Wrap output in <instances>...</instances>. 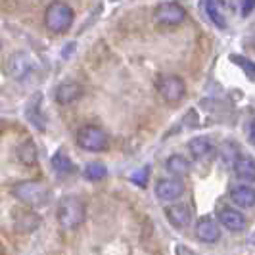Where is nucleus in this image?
Returning <instances> with one entry per match:
<instances>
[{"instance_id":"nucleus-24","label":"nucleus","mask_w":255,"mask_h":255,"mask_svg":"<svg viewBox=\"0 0 255 255\" xmlns=\"http://www.w3.org/2000/svg\"><path fill=\"white\" fill-rule=\"evenodd\" d=\"M148 177H150V165H144L142 169H138V171H134V173H132L130 180H132L134 184H138V186H146Z\"/></svg>"},{"instance_id":"nucleus-22","label":"nucleus","mask_w":255,"mask_h":255,"mask_svg":"<svg viewBox=\"0 0 255 255\" xmlns=\"http://www.w3.org/2000/svg\"><path fill=\"white\" fill-rule=\"evenodd\" d=\"M219 153H221V159H223L225 163L232 165V163H234V159L240 155V150H238V146H236L234 142H225V144L221 146Z\"/></svg>"},{"instance_id":"nucleus-13","label":"nucleus","mask_w":255,"mask_h":255,"mask_svg":"<svg viewBox=\"0 0 255 255\" xmlns=\"http://www.w3.org/2000/svg\"><path fill=\"white\" fill-rule=\"evenodd\" d=\"M83 87L79 83H73V81H65L62 85H58L56 89V102L58 104H73L77 102L81 96H83Z\"/></svg>"},{"instance_id":"nucleus-26","label":"nucleus","mask_w":255,"mask_h":255,"mask_svg":"<svg viewBox=\"0 0 255 255\" xmlns=\"http://www.w3.org/2000/svg\"><path fill=\"white\" fill-rule=\"evenodd\" d=\"M248 140L254 144V121H250V125H248Z\"/></svg>"},{"instance_id":"nucleus-12","label":"nucleus","mask_w":255,"mask_h":255,"mask_svg":"<svg viewBox=\"0 0 255 255\" xmlns=\"http://www.w3.org/2000/svg\"><path fill=\"white\" fill-rule=\"evenodd\" d=\"M230 202L240 209H252L255 204V190L250 184H238L230 188Z\"/></svg>"},{"instance_id":"nucleus-14","label":"nucleus","mask_w":255,"mask_h":255,"mask_svg":"<svg viewBox=\"0 0 255 255\" xmlns=\"http://www.w3.org/2000/svg\"><path fill=\"white\" fill-rule=\"evenodd\" d=\"M165 169H167V173H171L173 177L184 179V177L190 173L192 165L184 155H180V153H173V155H169V157H167Z\"/></svg>"},{"instance_id":"nucleus-10","label":"nucleus","mask_w":255,"mask_h":255,"mask_svg":"<svg viewBox=\"0 0 255 255\" xmlns=\"http://www.w3.org/2000/svg\"><path fill=\"white\" fill-rule=\"evenodd\" d=\"M217 221L221 223V227H227L230 232H242L246 229V225H248V221H246L242 213L232 209V207H223L219 211Z\"/></svg>"},{"instance_id":"nucleus-19","label":"nucleus","mask_w":255,"mask_h":255,"mask_svg":"<svg viewBox=\"0 0 255 255\" xmlns=\"http://www.w3.org/2000/svg\"><path fill=\"white\" fill-rule=\"evenodd\" d=\"M38 225H40V219L31 211H23L15 217V230L17 232H33Z\"/></svg>"},{"instance_id":"nucleus-15","label":"nucleus","mask_w":255,"mask_h":255,"mask_svg":"<svg viewBox=\"0 0 255 255\" xmlns=\"http://www.w3.org/2000/svg\"><path fill=\"white\" fill-rule=\"evenodd\" d=\"M188 150L196 159H207L215 152V144L209 140L207 136H196L188 142Z\"/></svg>"},{"instance_id":"nucleus-9","label":"nucleus","mask_w":255,"mask_h":255,"mask_svg":"<svg viewBox=\"0 0 255 255\" xmlns=\"http://www.w3.org/2000/svg\"><path fill=\"white\" fill-rule=\"evenodd\" d=\"M33 60L27 56L25 52H15L8 58V75L13 79H23L31 73L33 69Z\"/></svg>"},{"instance_id":"nucleus-20","label":"nucleus","mask_w":255,"mask_h":255,"mask_svg":"<svg viewBox=\"0 0 255 255\" xmlns=\"http://www.w3.org/2000/svg\"><path fill=\"white\" fill-rule=\"evenodd\" d=\"M52 167H54V171H56L58 175H69V173L75 171L73 161L67 157V153H65L64 150H60V152L52 157Z\"/></svg>"},{"instance_id":"nucleus-23","label":"nucleus","mask_w":255,"mask_h":255,"mask_svg":"<svg viewBox=\"0 0 255 255\" xmlns=\"http://www.w3.org/2000/svg\"><path fill=\"white\" fill-rule=\"evenodd\" d=\"M230 60H232L236 65H240V67H242L250 81H254L255 65H254V62H252V60H248V58H244V56H238V54H232V56H230Z\"/></svg>"},{"instance_id":"nucleus-25","label":"nucleus","mask_w":255,"mask_h":255,"mask_svg":"<svg viewBox=\"0 0 255 255\" xmlns=\"http://www.w3.org/2000/svg\"><path fill=\"white\" fill-rule=\"evenodd\" d=\"M254 12V0H242V15H250Z\"/></svg>"},{"instance_id":"nucleus-21","label":"nucleus","mask_w":255,"mask_h":255,"mask_svg":"<svg viewBox=\"0 0 255 255\" xmlns=\"http://www.w3.org/2000/svg\"><path fill=\"white\" fill-rule=\"evenodd\" d=\"M108 175V169L104 163H89L85 167V179L87 180H102Z\"/></svg>"},{"instance_id":"nucleus-17","label":"nucleus","mask_w":255,"mask_h":255,"mask_svg":"<svg viewBox=\"0 0 255 255\" xmlns=\"http://www.w3.org/2000/svg\"><path fill=\"white\" fill-rule=\"evenodd\" d=\"M204 10L211 23H215L219 29H225L227 27L225 8H223V2L221 0H204Z\"/></svg>"},{"instance_id":"nucleus-2","label":"nucleus","mask_w":255,"mask_h":255,"mask_svg":"<svg viewBox=\"0 0 255 255\" xmlns=\"http://www.w3.org/2000/svg\"><path fill=\"white\" fill-rule=\"evenodd\" d=\"M85 217H87V207H85V204L77 196H64L60 200L58 211H56V219H58L62 229H79L85 223Z\"/></svg>"},{"instance_id":"nucleus-4","label":"nucleus","mask_w":255,"mask_h":255,"mask_svg":"<svg viewBox=\"0 0 255 255\" xmlns=\"http://www.w3.org/2000/svg\"><path fill=\"white\" fill-rule=\"evenodd\" d=\"M77 146L87 152H106L108 150V134L98 125H85L77 130Z\"/></svg>"},{"instance_id":"nucleus-1","label":"nucleus","mask_w":255,"mask_h":255,"mask_svg":"<svg viewBox=\"0 0 255 255\" xmlns=\"http://www.w3.org/2000/svg\"><path fill=\"white\" fill-rule=\"evenodd\" d=\"M12 194L27 207H44L50 202L52 190L44 180H19L12 186Z\"/></svg>"},{"instance_id":"nucleus-5","label":"nucleus","mask_w":255,"mask_h":255,"mask_svg":"<svg viewBox=\"0 0 255 255\" xmlns=\"http://www.w3.org/2000/svg\"><path fill=\"white\" fill-rule=\"evenodd\" d=\"M186 10L179 2H161L153 10V21L159 27H177L184 21Z\"/></svg>"},{"instance_id":"nucleus-16","label":"nucleus","mask_w":255,"mask_h":255,"mask_svg":"<svg viewBox=\"0 0 255 255\" xmlns=\"http://www.w3.org/2000/svg\"><path fill=\"white\" fill-rule=\"evenodd\" d=\"M234 173H236V177L242 180H252L255 179V163H254V157H250V155H238L236 159H234Z\"/></svg>"},{"instance_id":"nucleus-6","label":"nucleus","mask_w":255,"mask_h":255,"mask_svg":"<svg viewBox=\"0 0 255 255\" xmlns=\"http://www.w3.org/2000/svg\"><path fill=\"white\" fill-rule=\"evenodd\" d=\"M159 94L167 104H177L184 98L186 94V85L184 81L177 75H167L159 83Z\"/></svg>"},{"instance_id":"nucleus-7","label":"nucleus","mask_w":255,"mask_h":255,"mask_svg":"<svg viewBox=\"0 0 255 255\" xmlns=\"http://www.w3.org/2000/svg\"><path fill=\"white\" fill-rule=\"evenodd\" d=\"M196 238L202 244H217L221 238V227H219L217 219L211 215H204L196 221Z\"/></svg>"},{"instance_id":"nucleus-8","label":"nucleus","mask_w":255,"mask_h":255,"mask_svg":"<svg viewBox=\"0 0 255 255\" xmlns=\"http://www.w3.org/2000/svg\"><path fill=\"white\" fill-rule=\"evenodd\" d=\"M184 182L175 177V179H161L157 180L155 184V196L161 200V202H175L179 200L180 196L184 194Z\"/></svg>"},{"instance_id":"nucleus-27","label":"nucleus","mask_w":255,"mask_h":255,"mask_svg":"<svg viewBox=\"0 0 255 255\" xmlns=\"http://www.w3.org/2000/svg\"><path fill=\"white\" fill-rule=\"evenodd\" d=\"M177 254H192V250H188V248H184V246H179L177 250H175Z\"/></svg>"},{"instance_id":"nucleus-11","label":"nucleus","mask_w":255,"mask_h":255,"mask_svg":"<svg viewBox=\"0 0 255 255\" xmlns=\"http://www.w3.org/2000/svg\"><path fill=\"white\" fill-rule=\"evenodd\" d=\"M165 217L167 221L175 227V229H186L192 223V213L188 209V205L182 204H173L165 207Z\"/></svg>"},{"instance_id":"nucleus-28","label":"nucleus","mask_w":255,"mask_h":255,"mask_svg":"<svg viewBox=\"0 0 255 255\" xmlns=\"http://www.w3.org/2000/svg\"><path fill=\"white\" fill-rule=\"evenodd\" d=\"M0 50H2V37H0Z\"/></svg>"},{"instance_id":"nucleus-3","label":"nucleus","mask_w":255,"mask_h":255,"mask_svg":"<svg viewBox=\"0 0 255 255\" xmlns=\"http://www.w3.org/2000/svg\"><path fill=\"white\" fill-rule=\"evenodd\" d=\"M73 8L69 4H65L62 0H56L52 2L50 6L46 8L44 12V27L50 31V33H56V35H62L65 31H69V27L73 23Z\"/></svg>"},{"instance_id":"nucleus-18","label":"nucleus","mask_w":255,"mask_h":255,"mask_svg":"<svg viewBox=\"0 0 255 255\" xmlns=\"http://www.w3.org/2000/svg\"><path fill=\"white\" fill-rule=\"evenodd\" d=\"M37 157H38V152L33 140H25L23 144L17 146V159H19L23 165H27V167L35 165V163H37Z\"/></svg>"}]
</instances>
